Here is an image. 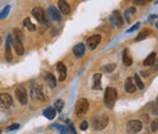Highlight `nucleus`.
<instances>
[{"label":"nucleus","mask_w":158,"mask_h":134,"mask_svg":"<svg viewBox=\"0 0 158 134\" xmlns=\"http://www.w3.org/2000/svg\"><path fill=\"white\" fill-rule=\"evenodd\" d=\"M117 90L112 87H108L105 90V95H103V104L108 109H112L116 104V100H117Z\"/></svg>","instance_id":"obj_1"},{"label":"nucleus","mask_w":158,"mask_h":134,"mask_svg":"<svg viewBox=\"0 0 158 134\" xmlns=\"http://www.w3.org/2000/svg\"><path fill=\"white\" fill-rule=\"evenodd\" d=\"M108 124V116L106 115H101V116H96L91 119V126L95 130H101L103 128H106V126Z\"/></svg>","instance_id":"obj_2"},{"label":"nucleus","mask_w":158,"mask_h":134,"mask_svg":"<svg viewBox=\"0 0 158 134\" xmlns=\"http://www.w3.org/2000/svg\"><path fill=\"white\" fill-rule=\"evenodd\" d=\"M32 15L40 22L42 24H44V26H49L50 24V22H49V20H48V17H46V13H45V11H44V9H42V7H34L33 10H32Z\"/></svg>","instance_id":"obj_3"},{"label":"nucleus","mask_w":158,"mask_h":134,"mask_svg":"<svg viewBox=\"0 0 158 134\" xmlns=\"http://www.w3.org/2000/svg\"><path fill=\"white\" fill-rule=\"evenodd\" d=\"M89 111V101L86 99H79L75 104V113L77 116L82 117Z\"/></svg>","instance_id":"obj_4"},{"label":"nucleus","mask_w":158,"mask_h":134,"mask_svg":"<svg viewBox=\"0 0 158 134\" xmlns=\"http://www.w3.org/2000/svg\"><path fill=\"white\" fill-rule=\"evenodd\" d=\"M142 129V123L139 119H131L127 124V130L129 134H135Z\"/></svg>","instance_id":"obj_5"},{"label":"nucleus","mask_w":158,"mask_h":134,"mask_svg":"<svg viewBox=\"0 0 158 134\" xmlns=\"http://www.w3.org/2000/svg\"><path fill=\"white\" fill-rule=\"evenodd\" d=\"M15 94H16V98H17V100L20 101V104H21V105H26V104L28 102L27 90H26V88H24V87H17V88H16Z\"/></svg>","instance_id":"obj_6"},{"label":"nucleus","mask_w":158,"mask_h":134,"mask_svg":"<svg viewBox=\"0 0 158 134\" xmlns=\"http://www.w3.org/2000/svg\"><path fill=\"white\" fill-rule=\"evenodd\" d=\"M56 70L59 72V80L60 82H63L67 77V67L63 62H57L56 63Z\"/></svg>","instance_id":"obj_7"},{"label":"nucleus","mask_w":158,"mask_h":134,"mask_svg":"<svg viewBox=\"0 0 158 134\" xmlns=\"http://www.w3.org/2000/svg\"><path fill=\"white\" fill-rule=\"evenodd\" d=\"M100 42H101V35L100 34H94V35L89 37V39H88V46H89V49L90 50L96 49L97 45L100 44Z\"/></svg>","instance_id":"obj_8"},{"label":"nucleus","mask_w":158,"mask_h":134,"mask_svg":"<svg viewBox=\"0 0 158 134\" xmlns=\"http://www.w3.org/2000/svg\"><path fill=\"white\" fill-rule=\"evenodd\" d=\"M32 95H33V98L40 100V101H46L48 100V96L45 95V93L43 91V88L42 87L33 88L32 89Z\"/></svg>","instance_id":"obj_9"},{"label":"nucleus","mask_w":158,"mask_h":134,"mask_svg":"<svg viewBox=\"0 0 158 134\" xmlns=\"http://www.w3.org/2000/svg\"><path fill=\"white\" fill-rule=\"evenodd\" d=\"M0 105L3 107H10L12 105V96L7 93H0Z\"/></svg>","instance_id":"obj_10"},{"label":"nucleus","mask_w":158,"mask_h":134,"mask_svg":"<svg viewBox=\"0 0 158 134\" xmlns=\"http://www.w3.org/2000/svg\"><path fill=\"white\" fill-rule=\"evenodd\" d=\"M49 15H50L51 20H54V21H56V22H60V21L62 20V16H61L60 10H59L57 7H55V6H50V7H49Z\"/></svg>","instance_id":"obj_11"},{"label":"nucleus","mask_w":158,"mask_h":134,"mask_svg":"<svg viewBox=\"0 0 158 134\" xmlns=\"http://www.w3.org/2000/svg\"><path fill=\"white\" fill-rule=\"evenodd\" d=\"M14 48H15V51L18 56L23 55V52H24V48H23V43H22V40L18 39V38H14Z\"/></svg>","instance_id":"obj_12"},{"label":"nucleus","mask_w":158,"mask_h":134,"mask_svg":"<svg viewBox=\"0 0 158 134\" xmlns=\"http://www.w3.org/2000/svg\"><path fill=\"white\" fill-rule=\"evenodd\" d=\"M59 10H60L61 13H63V15H68V13L71 12V6L66 0H60L59 1Z\"/></svg>","instance_id":"obj_13"},{"label":"nucleus","mask_w":158,"mask_h":134,"mask_svg":"<svg viewBox=\"0 0 158 134\" xmlns=\"http://www.w3.org/2000/svg\"><path fill=\"white\" fill-rule=\"evenodd\" d=\"M73 54L75 57H82L85 54V45L83 43H79L73 48Z\"/></svg>","instance_id":"obj_14"},{"label":"nucleus","mask_w":158,"mask_h":134,"mask_svg":"<svg viewBox=\"0 0 158 134\" xmlns=\"http://www.w3.org/2000/svg\"><path fill=\"white\" fill-rule=\"evenodd\" d=\"M124 88H125V91L127 93H129V94H133V93H135V90H136V87H135V84H134V82H133V78H127V80H125V83H124Z\"/></svg>","instance_id":"obj_15"},{"label":"nucleus","mask_w":158,"mask_h":134,"mask_svg":"<svg viewBox=\"0 0 158 134\" xmlns=\"http://www.w3.org/2000/svg\"><path fill=\"white\" fill-rule=\"evenodd\" d=\"M111 20L116 24V27H118V28H121V27L123 26V18H122V15H121L119 11H114Z\"/></svg>","instance_id":"obj_16"},{"label":"nucleus","mask_w":158,"mask_h":134,"mask_svg":"<svg viewBox=\"0 0 158 134\" xmlns=\"http://www.w3.org/2000/svg\"><path fill=\"white\" fill-rule=\"evenodd\" d=\"M44 78H45V80H46V83H48V85L50 87V88H55L56 87V78H55V76L52 74V73H50V72H46L45 74H44Z\"/></svg>","instance_id":"obj_17"},{"label":"nucleus","mask_w":158,"mask_h":134,"mask_svg":"<svg viewBox=\"0 0 158 134\" xmlns=\"http://www.w3.org/2000/svg\"><path fill=\"white\" fill-rule=\"evenodd\" d=\"M101 77L102 76L100 73H96L93 77V88L95 90H100L101 89Z\"/></svg>","instance_id":"obj_18"},{"label":"nucleus","mask_w":158,"mask_h":134,"mask_svg":"<svg viewBox=\"0 0 158 134\" xmlns=\"http://www.w3.org/2000/svg\"><path fill=\"white\" fill-rule=\"evenodd\" d=\"M11 35H9L7 37V40H6V51H5V57H6V60L7 61H11L12 60V54H11V45H10V43H11Z\"/></svg>","instance_id":"obj_19"},{"label":"nucleus","mask_w":158,"mask_h":134,"mask_svg":"<svg viewBox=\"0 0 158 134\" xmlns=\"http://www.w3.org/2000/svg\"><path fill=\"white\" fill-rule=\"evenodd\" d=\"M43 115L49 119H54L55 116H56V110L54 109V107H48V109H45L43 111Z\"/></svg>","instance_id":"obj_20"},{"label":"nucleus","mask_w":158,"mask_h":134,"mask_svg":"<svg viewBox=\"0 0 158 134\" xmlns=\"http://www.w3.org/2000/svg\"><path fill=\"white\" fill-rule=\"evenodd\" d=\"M60 134H77V132H75L74 127L71 124V122H68V126H63Z\"/></svg>","instance_id":"obj_21"},{"label":"nucleus","mask_w":158,"mask_h":134,"mask_svg":"<svg viewBox=\"0 0 158 134\" xmlns=\"http://www.w3.org/2000/svg\"><path fill=\"white\" fill-rule=\"evenodd\" d=\"M123 63L125 66H131V63H133V59H131V56L129 55L128 49H125L123 51Z\"/></svg>","instance_id":"obj_22"},{"label":"nucleus","mask_w":158,"mask_h":134,"mask_svg":"<svg viewBox=\"0 0 158 134\" xmlns=\"http://www.w3.org/2000/svg\"><path fill=\"white\" fill-rule=\"evenodd\" d=\"M156 57H157L156 52H151L150 55H148L146 59H145V61H143V66H152L153 62H154V60H156Z\"/></svg>","instance_id":"obj_23"},{"label":"nucleus","mask_w":158,"mask_h":134,"mask_svg":"<svg viewBox=\"0 0 158 134\" xmlns=\"http://www.w3.org/2000/svg\"><path fill=\"white\" fill-rule=\"evenodd\" d=\"M23 26L27 28L28 31H31V32H33V31H35L37 29V27H35V24L31 21V18H24V21H23Z\"/></svg>","instance_id":"obj_24"},{"label":"nucleus","mask_w":158,"mask_h":134,"mask_svg":"<svg viewBox=\"0 0 158 134\" xmlns=\"http://www.w3.org/2000/svg\"><path fill=\"white\" fill-rule=\"evenodd\" d=\"M136 12V9L135 7H129L125 10V13H124V17L127 20V22H129L131 20V15H134V13Z\"/></svg>","instance_id":"obj_25"},{"label":"nucleus","mask_w":158,"mask_h":134,"mask_svg":"<svg viewBox=\"0 0 158 134\" xmlns=\"http://www.w3.org/2000/svg\"><path fill=\"white\" fill-rule=\"evenodd\" d=\"M150 33H151V31H150V29H143V31H142V32H140V34L135 38V42H140V40L145 39V38H146Z\"/></svg>","instance_id":"obj_26"},{"label":"nucleus","mask_w":158,"mask_h":134,"mask_svg":"<svg viewBox=\"0 0 158 134\" xmlns=\"http://www.w3.org/2000/svg\"><path fill=\"white\" fill-rule=\"evenodd\" d=\"M134 84L138 89H143V83H142V80L140 79V77L138 74H134Z\"/></svg>","instance_id":"obj_27"},{"label":"nucleus","mask_w":158,"mask_h":134,"mask_svg":"<svg viewBox=\"0 0 158 134\" xmlns=\"http://www.w3.org/2000/svg\"><path fill=\"white\" fill-rule=\"evenodd\" d=\"M63 106H64V102H63V100L59 99V100H56V101H55V110H57L59 112H60V111H62Z\"/></svg>","instance_id":"obj_28"},{"label":"nucleus","mask_w":158,"mask_h":134,"mask_svg":"<svg viewBox=\"0 0 158 134\" xmlns=\"http://www.w3.org/2000/svg\"><path fill=\"white\" fill-rule=\"evenodd\" d=\"M116 63H110V65H106L103 67V72H107V73H110V72H112V71H114V68H116Z\"/></svg>","instance_id":"obj_29"},{"label":"nucleus","mask_w":158,"mask_h":134,"mask_svg":"<svg viewBox=\"0 0 158 134\" xmlns=\"http://www.w3.org/2000/svg\"><path fill=\"white\" fill-rule=\"evenodd\" d=\"M14 37L22 40V39H23V33H22V31H21L20 28H15V29H14Z\"/></svg>","instance_id":"obj_30"},{"label":"nucleus","mask_w":158,"mask_h":134,"mask_svg":"<svg viewBox=\"0 0 158 134\" xmlns=\"http://www.w3.org/2000/svg\"><path fill=\"white\" fill-rule=\"evenodd\" d=\"M151 130L152 132H157L158 130V118H154L151 122Z\"/></svg>","instance_id":"obj_31"},{"label":"nucleus","mask_w":158,"mask_h":134,"mask_svg":"<svg viewBox=\"0 0 158 134\" xmlns=\"http://www.w3.org/2000/svg\"><path fill=\"white\" fill-rule=\"evenodd\" d=\"M150 109L154 115H158V104H150Z\"/></svg>","instance_id":"obj_32"},{"label":"nucleus","mask_w":158,"mask_h":134,"mask_svg":"<svg viewBox=\"0 0 158 134\" xmlns=\"http://www.w3.org/2000/svg\"><path fill=\"white\" fill-rule=\"evenodd\" d=\"M9 10H10V6H6L3 11H1V13H0V20H1V18H4L6 15H7V13H9Z\"/></svg>","instance_id":"obj_33"},{"label":"nucleus","mask_w":158,"mask_h":134,"mask_svg":"<svg viewBox=\"0 0 158 134\" xmlns=\"http://www.w3.org/2000/svg\"><path fill=\"white\" fill-rule=\"evenodd\" d=\"M139 27H140V22H136V23H135V24H134L133 27H131V28H130V29H128L127 32H128V33H130V32H133V31L138 29V28H139Z\"/></svg>","instance_id":"obj_34"},{"label":"nucleus","mask_w":158,"mask_h":134,"mask_svg":"<svg viewBox=\"0 0 158 134\" xmlns=\"http://www.w3.org/2000/svg\"><path fill=\"white\" fill-rule=\"evenodd\" d=\"M133 1H134L135 5H140L141 6V5H143L145 3H146V0H133Z\"/></svg>","instance_id":"obj_35"},{"label":"nucleus","mask_w":158,"mask_h":134,"mask_svg":"<svg viewBox=\"0 0 158 134\" xmlns=\"http://www.w3.org/2000/svg\"><path fill=\"white\" fill-rule=\"evenodd\" d=\"M18 128H20V124L15 123V124H11V126H10L7 129H9V130H14V129H18Z\"/></svg>","instance_id":"obj_36"},{"label":"nucleus","mask_w":158,"mask_h":134,"mask_svg":"<svg viewBox=\"0 0 158 134\" xmlns=\"http://www.w3.org/2000/svg\"><path fill=\"white\" fill-rule=\"evenodd\" d=\"M153 71H158V57H156L154 62H153Z\"/></svg>","instance_id":"obj_37"},{"label":"nucleus","mask_w":158,"mask_h":134,"mask_svg":"<svg viewBox=\"0 0 158 134\" xmlns=\"http://www.w3.org/2000/svg\"><path fill=\"white\" fill-rule=\"evenodd\" d=\"M88 126H89L88 122H85V121H84V122L80 123V129H82V130H85V129L88 128Z\"/></svg>","instance_id":"obj_38"},{"label":"nucleus","mask_w":158,"mask_h":134,"mask_svg":"<svg viewBox=\"0 0 158 134\" xmlns=\"http://www.w3.org/2000/svg\"><path fill=\"white\" fill-rule=\"evenodd\" d=\"M0 44H1V38H0Z\"/></svg>","instance_id":"obj_39"},{"label":"nucleus","mask_w":158,"mask_h":134,"mask_svg":"<svg viewBox=\"0 0 158 134\" xmlns=\"http://www.w3.org/2000/svg\"><path fill=\"white\" fill-rule=\"evenodd\" d=\"M146 1H152V0H146Z\"/></svg>","instance_id":"obj_40"},{"label":"nucleus","mask_w":158,"mask_h":134,"mask_svg":"<svg viewBox=\"0 0 158 134\" xmlns=\"http://www.w3.org/2000/svg\"><path fill=\"white\" fill-rule=\"evenodd\" d=\"M157 104H158V99H157Z\"/></svg>","instance_id":"obj_41"},{"label":"nucleus","mask_w":158,"mask_h":134,"mask_svg":"<svg viewBox=\"0 0 158 134\" xmlns=\"http://www.w3.org/2000/svg\"><path fill=\"white\" fill-rule=\"evenodd\" d=\"M0 132H1V130H0Z\"/></svg>","instance_id":"obj_42"}]
</instances>
